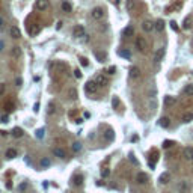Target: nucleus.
I'll use <instances>...</instances> for the list:
<instances>
[{
	"label": "nucleus",
	"instance_id": "c9c22d12",
	"mask_svg": "<svg viewBox=\"0 0 193 193\" xmlns=\"http://www.w3.org/2000/svg\"><path fill=\"white\" fill-rule=\"evenodd\" d=\"M112 106H113V109H118V106H119V98L118 97L112 98Z\"/></svg>",
	"mask_w": 193,
	"mask_h": 193
},
{
	"label": "nucleus",
	"instance_id": "a211bd4d",
	"mask_svg": "<svg viewBox=\"0 0 193 193\" xmlns=\"http://www.w3.org/2000/svg\"><path fill=\"white\" fill-rule=\"evenodd\" d=\"M11 36L15 38V39H18L20 36H21V32H20V29L17 27V26H12L11 27Z\"/></svg>",
	"mask_w": 193,
	"mask_h": 193
},
{
	"label": "nucleus",
	"instance_id": "f03ea898",
	"mask_svg": "<svg viewBox=\"0 0 193 193\" xmlns=\"http://www.w3.org/2000/svg\"><path fill=\"white\" fill-rule=\"evenodd\" d=\"M97 88H98V85H97L95 80H89L85 85V91L88 92V94H94V92H97Z\"/></svg>",
	"mask_w": 193,
	"mask_h": 193
},
{
	"label": "nucleus",
	"instance_id": "7c9ffc66",
	"mask_svg": "<svg viewBox=\"0 0 193 193\" xmlns=\"http://www.w3.org/2000/svg\"><path fill=\"white\" fill-rule=\"evenodd\" d=\"M72 181H74V184L76 185H82V183H83V177L78 174V175H76L74 177V179H72Z\"/></svg>",
	"mask_w": 193,
	"mask_h": 193
},
{
	"label": "nucleus",
	"instance_id": "bb28decb",
	"mask_svg": "<svg viewBox=\"0 0 193 193\" xmlns=\"http://www.w3.org/2000/svg\"><path fill=\"white\" fill-rule=\"evenodd\" d=\"M104 137L107 139V140H113L115 139V133H113V130H106V133H104Z\"/></svg>",
	"mask_w": 193,
	"mask_h": 193
},
{
	"label": "nucleus",
	"instance_id": "a18cd8bd",
	"mask_svg": "<svg viewBox=\"0 0 193 193\" xmlns=\"http://www.w3.org/2000/svg\"><path fill=\"white\" fill-rule=\"evenodd\" d=\"M109 174H110V170H109L107 168H104V169L101 170V175H103V177H107Z\"/></svg>",
	"mask_w": 193,
	"mask_h": 193
},
{
	"label": "nucleus",
	"instance_id": "a19ab883",
	"mask_svg": "<svg viewBox=\"0 0 193 193\" xmlns=\"http://www.w3.org/2000/svg\"><path fill=\"white\" fill-rule=\"evenodd\" d=\"M80 65H82V66H88V65H89V61H88L86 57H80Z\"/></svg>",
	"mask_w": 193,
	"mask_h": 193
},
{
	"label": "nucleus",
	"instance_id": "09e8293b",
	"mask_svg": "<svg viewBox=\"0 0 193 193\" xmlns=\"http://www.w3.org/2000/svg\"><path fill=\"white\" fill-rule=\"evenodd\" d=\"M130 160H131L133 163H134V164H139V163H137V160L134 158V155H133V154H130Z\"/></svg>",
	"mask_w": 193,
	"mask_h": 193
},
{
	"label": "nucleus",
	"instance_id": "dca6fc26",
	"mask_svg": "<svg viewBox=\"0 0 193 193\" xmlns=\"http://www.w3.org/2000/svg\"><path fill=\"white\" fill-rule=\"evenodd\" d=\"M53 154H55L56 157H59V158H65L66 157V152L62 148H53Z\"/></svg>",
	"mask_w": 193,
	"mask_h": 193
},
{
	"label": "nucleus",
	"instance_id": "4468645a",
	"mask_svg": "<svg viewBox=\"0 0 193 193\" xmlns=\"http://www.w3.org/2000/svg\"><path fill=\"white\" fill-rule=\"evenodd\" d=\"M136 179H137L139 184H145L146 181H148V175H146L145 172H139L137 177H136Z\"/></svg>",
	"mask_w": 193,
	"mask_h": 193
},
{
	"label": "nucleus",
	"instance_id": "de8ad7c7",
	"mask_svg": "<svg viewBox=\"0 0 193 193\" xmlns=\"http://www.w3.org/2000/svg\"><path fill=\"white\" fill-rule=\"evenodd\" d=\"M115 71H116V68H115V66H110V68L107 70V72H109V74H115Z\"/></svg>",
	"mask_w": 193,
	"mask_h": 193
},
{
	"label": "nucleus",
	"instance_id": "1a4fd4ad",
	"mask_svg": "<svg viewBox=\"0 0 193 193\" xmlns=\"http://www.w3.org/2000/svg\"><path fill=\"white\" fill-rule=\"evenodd\" d=\"M181 6H183V2H181V0H178V2L174 3L172 6H168V8H166V12H168V14H170L172 11H179V9H181Z\"/></svg>",
	"mask_w": 193,
	"mask_h": 193
},
{
	"label": "nucleus",
	"instance_id": "9d476101",
	"mask_svg": "<svg viewBox=\"0 0 193 193\" xmlns=\"http://www.w3.org/2000/svg\"><path fill=\"white\" fill-rule=\"evenodd\" d=\"M130 77L133 78V80L139 78V77H140V70H139L137 66H131V68H130Z\"/></svg>",
	"mask_w": 193,
	"mask_h": 193
},
{
	"label": "nucleus",
	"instance_id": "e433bc0d",
	"mask_svg": "<svg viewBox=\"0 0 193 193\" xmlns=\"http://www.w3.org/2000/svg\"><path fill=\"white\" fill-rule=\"evenodd\" d=\"M187 189H189V185H187V181H183L181 184H179V190H181V192H185Z\"/></svg>",
	"mask_w": 193,
	"mask_h": 193
},
{
	"label": "nucleus",
	"instance_id": "2f4dec72",
	"mask_svg": "<svg viewBox=\"0 0 193 193\" xmlns=\"http://www.w3.org/2000/svg\"><path fill=\"white\" fill-rule=\"evenodd\" d=\"M136 6V0H127V9L128 11H133Z\"/></svg>",
	"mask_w": 193,
	"mask_h": 193
},
{
	"label": "nucleus",
	"instance_id": "f8f14e48",
	"mask_svg": "<svg viewBox=\"0 0 193 193\" xmlns=\"http://www.w3.org/2000/svg\"><path fill=\"white\" fill-rule=\"evenodd\" d=\"M163 57H164V48H158L155 51V55H154V61L155 62H162Z\"/></svg>",
	"mask_w": 193,
	"mask_h": 193
},
{
	"label": "nucleus",
	"instance_id": "2eb2a0df",
	"mask_svg": "<svg viewBox=\"0 0 193 193\" xmlns=\"http://www.w3.org/2000/svg\"><path fill=\"white\" fill-rule=\"evenodd\" d=\"M122 35H124V38H131L133 35H134V29H133V26H127V27L124 29Z\"/></svg>",
	"mask_w": 193,
	"mask_h": 193
},
{
	"label": "nucleus",
	"instance_id": "393cba45",
	"mask_svg": "<svg viewBox=\"0 0 193 193\" xmlns=\"http://www.w3.org/2000/svg\"><path fill=\"white\" fill-rule=\"evenodd\" d=\"M118 55L121 56V57H124V59H131V53H130L128 50H122V48H121V50L118 51Z\"/></svg>",
	"mask_w": 193,
	"mask_h": 193
},
{
	"label": "nucleus",
	"instance_id": "4c0bfd02",
	"mask_svg": "<svg viewBox=\"0 0 193 193\" xmlns=\"http://www.w3.org/2000/svg\"><path fill=\"white\" fill-rule=\"evenodd\" d=\"M41 166H42V168H48V166H50V160H48V158H42V160H41Z\"/></svg>",
	"mask_w": 193,
	"mask_h": 193
},
{
	"label": "nucleus",
	"instance_id": "ddd939ff",
	"mask_svg": "<svg viewBox=\"0 0 193 193\" xmlns=\"http://www.w3.org/2000/svg\"><path fill=\"white\" fill-rule=\"evenodd\" d=\"M184 157L187 158L189 162H193V146H187L184 149Z\"/></svg>",
	"mask_w": 193,
	"mask_h": 193
},
{
	"label": "nucleus",
	"instance_id": "aec40b11",
	"mask_svg": "<svg viewBox=\"0 0 193 193\" xmlns=\"http://www.w3.org/2000/svg\"><path fill=\"white\" fill-rule=\"evenodd\" d=\"M192 21H193V18H192V15H189L187 18H184V23H183V29H185V30H189V29L192 27Z\"/></svg>",
	"mask_w": 193,
	"mask_h": 193
},
{
	"label": "nucleus",
	"instance_id": "a878e982",
	"mask_svg": "<svg viewBox=\"0 0 193 193\" xmlns=\"http://www.w3.org/2000/svg\"><path fill=\"white\" fill-rule=\"evenodd\" d=\"M3 109H5L6 113H11L12 110H14V104H12L11 101H6V103L3 104Z\"/></svg>",
	"mask_w": 193,
	"mask_h": 193
},
{
	"label": "nucleus",
	"instance_id": "473e14b6",
	"mask_svg": "<svg viewBox=\"0 0 193 193\" xmlns=\"http://www.w3.org/2000/svg\"><path fill=\"white\" fill-rule=\"evenodd\" d=\"M184 94H187V95H193V85H187L184 88Z\"/></svg>",
	"mask_w": 193,
	"mask_h": 193
},
{
	"label": "nucleus",
	"instance_id": "f3484780",
	"mask_svg": "<svg viewBox=\"0 0 193 193\" xmlns=\"http://www.w3.org/2000/svg\"><path fill=\"white\" fill-rule=\"evenodd\" d=\"M158 179H160V183H162V184H168V183L170 181V174H169V172H163Z\"/></svg>",
	"mask_w": 193,
	"mask_h": 193
},
{
	"label": "nucleus",
	"instance_id": "5701e85b",
	"mask_svg": "<svg viewBox=\"0 0 193 193\" xmlns=\"http://www.w3.org/2000/svg\"><path fill=\"white\" fill-rule=\"evenodd\" d=\"M192 121H193V113L192 112H185L183 115V122L187 124V122H192Z\"/></svg>",
	"mask_w": 193,
	"mask_h": 193
},
{
	"label": "nucleus",
	"instance_id": "6e6d98bb",
	"mask_svg": "<svg viewBox=\"0 0 193 193\" xmlns=\"http://www.w3.org/2000/svg\"><path fill=\"white\" fill-rule=\"evenodd\" d=\"M3 27V18H0V29Z\"/></svg>",
	"mask_w": 193,
	"mask_h": 193
},
{
	"label": "nucleus",
	"instance_id": "c756f323",
	"mask_svg": "<svg viewBox=\"0 0 193 193\" xmlns=\"http://www.w3.org/2000/svg\"><path fill=\"white\" fill-rule=\"evenodd\" d=\"M6 157H8V158H14V157H17V151H15L14 148H9L8 151H6Z\"/></svg>",
	"mask_w": 193,
	"mask_h": 193
},
{
	"label": "nucleus",
	"instance_id": "4d7b16f0",
	"mask_svg": "<svg viewBox=\"0 0 193 193\" xmlns=\"http://www.w3.org/2000/svg\"><path fill=\"white\" fill-rule=\"evenodd\" d=\"M192 47H193V41H192Z\"/></svg>",
	"mask_w": 193,
	"mask_h": 193
},
{
	"label": "nucleus",
	"instance_id": "8fccbe9b",
	"mask_svg": "<svg viewBox=\"0 0 193 193\" xmlns=\"http://www.w3.org/2000/svg\"><path fill=\"white\" fill-rule=\"evenodd\" d=\"M21 83H23L21 78H17V80H15V85H17V86H21Z\"/></svg>",
	"mask_w": 193,
	"mask_h": 193
},
{
	"label": "nucleus",
	"instance_id": "603ef678",
	"mask_svg": "<svg viewBox=\"0 0 193 193\" xmlns=\"http://www.w3.org/2000/svg\"><path fill=\"white\" fill-rule=\"evenodd\" d=\"M3 47H5V42L2 41V39H0V51H2V50H3Z\"/></svg>",
	"mask_w": 193,
	"mask_h": 193
},
{
	"label": "nucleus",
	"instance_id": "6ab92c4d",
	"mask_svg": "<svg viewBox=\"0 0 193 193\" xmlns=\"http://www.w3.org/2000/svg\"><path fill=\"white\" fill-rule=\"evenodd\" d=\"M94 55H95V57L98 59L100 62H106V57H107V56H106V53H104V51H98V50H95V51H94Z\"/></svg>",
	"mask_w": 193,
	"mask_h": 193
},
{
	"label": "nucleus",
	"instance_id": "0eeeda50",
	"mask_svg": "<svg viewBox=\"0 0 193 193\" xmlns=\"http://www.w3.org/2000/svg\"><path fill=\"white\" fill-rule=\"evenodd\" d=\"M142 29H143L145 32H152V30L155 29V23H152V21H149V20H146V21L142 23Z\"/></svg>",
	"mask_w": 193,
	"mask_h": 193
},
{
	"label": "nucleus",
	"instance_id": "f704fd0d",
	"mask_svg": "<svg viewBox=\"0 0 193 193\" xmlns=\"http://www.w3.org/2000/svg\"><path fill=\"white\" fill-rule=\"evenodd\" d=\"M80 149H82V143H80V142L72 143V151H74V152H78Z\"/></svg>",
	"mask_w": 193,
	"mask_h": 193
},
{
	"label": "nucleus",
	"instance_id": "423d86ee",
	"mask_svg": "<svg viewBox=\"0 0 193 193\" xmlns=\"http://www.w3.org/2000/svg\"><path fill=\"white\" fill-rule=\"evenodd\" d=\"M95 82H97L98 86H107V85H109V78L106 77L104 74H98V76L95 77Z\"/></svg>",
	"mask_w": 193,
	"mask_h": 193
},
{
	"label": "nucleus",
	"instance_id": "5fc2aeb1",
	"mask_svg": "<svg viewBox=\"0 0 193 193\" xmlns=\"http://www.w3.org/2000/svg\"><path fill=\"white\" fill-rule=\"evenodd\" d=\"M33 110H35V112H38V110H39V104H38V103L35 104V107H33Z\"/></svg>",
	"mask_w": 193,
	"mask_h": 193
},
{
	"label": "nucleus",
	"instance_id": "72a5a7b5",
	"mask_svg": "<svg viewBox=\"0 0 193 193\" xmlns=\"http://www.w3.org/2000/svg\"><path fill=\"white\" fill-rule=\"evenodd\" d=\"M55 112H56V106H55V103H50V104H48V109H47V113L53 115Z\"/></svg>",
	"mask_w": 193,
	"mask_h": 193
},
{
	"label": "nucleus",
	"instance_id": "b1692460",
	"mask_svg": "<svg viewBox=\"0 0 193 193\" xmlns=\"http://www.w3.org/2000/svg\"><path fill=\"white\" fill-rule=\"evenodd\" d=\"M160 125H162L163 128H168L169 125H170V119H169L168 116H163V118L160 119Z\"/></svg>",
	"mask_w": 193,
	"mask_h": 193
},
{
	"label": "nucleus",
	"instance_id": "864d4df0",
	"mask_svg": "<svg viewBox=\"0 0 193 193\" xmlns=\"http://www.w3.org/2000/svg\"><path fill=\"white\" fill-rule=\"evenodd\" d=\"M3 91H5V85H3V83H0V94H2Z\"/></svg>",
	"mask_w": 193,
	"mask_h": 193
},
{
	"label": "nucleus",
	"instance_id": "c85d7f7f",
	"mask_svg": "<svg viewBox=\"0 0 193 193\" xmlns=\"http://www.w3.org/2000/svg\"><path fill=\"white\" fill-rule=\"evenodd\" d=\"M62 11L63 12H71L72 11V6L68 2H62Z\"/></svg>",
	"mask_w": 193,
	"mask_h": 193
},
{
	"label": "nucleus",
	"instance_id": "39448f33",
	"mask_svg": "<svg viewBox=\"0 0 193 193\" xmlns=\"http://www.w3.org/2000/svg\"><path fill=\"white\" fill-rule=\"evenodd\" d=\"M48 0H36V3H35V8L38 11H45V9H48Z\"/></svg>",
	"mask_w": 193,
	"mask_h": 193
},
{
	"label": "nucleus",
	"instance_id": "20e7f679",
	"mask_svg": "<svg viewBox=\"0 0 193 193\" xmlns=\"http://www.w3.org/2000/svg\"><path fill=\"white\" fill-rule=\"evenodd\" d=\"M72 36H76V38H82V36H86L85 35V27L80 24H77L74 29H72Z\"/></svg>",
	"mask_w": 193,
	"mask_h": 193
},
{
	"label": "nucleus",
	"instance_id": "cd10ccee",
	"mask_svg": "<svg viewBox=\"0 0 193 193\" xmlns=\"http://www.w3.org/2000/svg\"><path fill=\"white\" fill-rule=\"evenodd\" d=\"M12 136H14V137H21L23 136V130L20 127H15L14 130H12Z\"/></svg>",
	"mask_w": 193,
	"mask_h": 193
},
{
	"label": "nucleus",
	"instance_id": "49530a36",
	"mask_svg": "<svg viewBox=\"0 0 193 193\" xmlns=\"http://www.w3.org/2000/svg\"><path fill=\"white\" fill-rule=\"evenodd\" d=\"M74 76H76L77 78H80V77H82V72H80V70H74Z\"/></svg>",
	"mask_w": 193,
	"mask_h": 193
},
{
	"label": "nucleus",
	"instance_id": "4be33fe9",
	"mask_svg": "<svg viewBox=\"0 0 193 193\" xmlns=\"http://www.w3.org/2000/svg\"><path fill=\"white\" fill-rule=\"evenodd\" d=\"M174 104H175V98L174 97H170V95L164 97V106L166 107H170V106H174Z\"/></svg>",
	"mask_w": 193,
	"mask_h": 193
},
{
	"label": "nucleus",
	"instance_id": "c03bdc74",
	"mask_svg": "<svg viewBox=\"0 0 193 193\" xmlns=\"http://www.w3.org/2000/svg\"><path fill=\"white\" fill-rule=\"evenodd\" d=\"M26 189H27V183L20 184V187H18V190H20V192H23V190H26Z\"/></svg>",
	"mask_w": 193,
	"mask_h": 193
},
{
	"label": "nucleus",
	"instance_id": "37998d69",
	"mask_svg": "<svg viewBox=\"0 0 193 193\" xmlns=\"http://www.w3.org/2000/svg\"><path fill=\"white\" fill-rule=\"evenodd\" d=\"M169 24H170L172 30H178V24H177V21H174V20H172V21H170Z\"/></svg>",
	"mask_w": 193,
	"mask_h": 193
},
{
	"label": "nucleus",
	"instance_id": "9b49d317",
	"mask_svg": "<svg viewBox=\"0 0 193 193\" xmlns=\"http://www.w3.org/2000/svg\"><path fill=\"white\" fill-rule=\"evenodd\" d=\"M21 47H12V50H11V56L14 57V59H20L21 57Z\"/></svg>",
	"mask_w": 193,
	"mask_h": 193
},
{
	"label": "nucleus",
	"instance_id": "79ce46f5",
	"mask_svg": "<svg viewBox=\"0 0 193 193\" xmlns=\"http://www.w3.org/2000/svg\"><path fill=\"white\" fill-rule=\"evenodd\" d=\"M44 133H45V130H44V128H39V130L36 131V136H38L39 139H42V137H44Z\"/></svg>",
	"mask_w": 193,
	"mask_h": 193
},
{
	"label": "nucleus",
	"instance_id": "58836bf2",
	"mask_svg": "<svg viewBox=\"0 0 193 193\" xmlns=\"http://www.w3.org/2000/svg\"><path fill=\"white\" fill-rule=\"evenodd\" d=\"M70 98H72V100L77 98V91L76 89H70Z\"/></svg>",
	"mask_w": 193,
	"mask_h": 193
},
{
	"label": "nucleus",
	"instance_id": "f257e3e1",
	"mask_svg": "<svg viewBox=\"0 0 193 193\" xmlns=\"http://www.w3.org/2000/svg\"><path fill=\"white\" fill-rule=\"evenodd\" d=\"M136 48L140 53H145L146 50H148V42H146V39L143 36H137L136 38Z\"/></svg>",
	"mask_w": 193,
	"mask_h": 193
},
{
	"label": "nucleus",
	"instance_id": "7ed1b4c3",
	"mask_svg": "<svg viewBox=\"0 0 193 193\" xmlns=\"http://www.w3.org/2000/svg\"><path fill=\"white\" fill-rule=\"evenodd\" d=\"M91 15H92L94 20H101L104 17V9L103 8H94L92 12H91Z\"/></svg>",
	"mask_w": 193,
	"mask_h": 193
},
{
	"label": "nucleus",
	"instance_id": "ea45409f",
	"mask_svg": "<svg viewBox=\"0 0 193 193\" xmlns=\"http://www.w3.org/2000/svg\"><path fill=\"white\" fill-rule=\"evenodd\" d=\"M172 145H175L172 140H164V142H163V148H170Z\"/></svg>",
	"mask_w": 193,
	"mask_h": 193
},
{
	"label": "nucleus",
	"instance_id": "3c124183",
	"mask_svg": "<svg viewBox=\"0 0 193 193\" xmlns=\"http://www.w3.org/2000/svg\"><path fill=\"white\" fill-rule=\"evenodd\" d=\"M2 122H8V115H5V116H2Z\"/></svg>",
	"mask_w": 193,
	"mask_h": 193
},
{
	"label": "nucleus",
	"instance_id": "6e6552de",
	"mask_svg": "<svg viewBox=\"0 0 193 193\" xmlns=\"http://www.w3.org/2000/svg\"><path fill=\"white\" fill-rule=\"evenodd\" d=\"M157 160H158V151L152 149V154H149V166H151V168H154V166H155Z\"/></svg>",
	"mask_w": 193,
	"mask_h": 193
},
{
	"label": "nucleus",
	"instance_id": "412c9836",
	"mask_svg": "<svg viewBox=\"0 0 193 193\" xmlns=\"http://www.w3.org/2000/svg\"><path fill=\"white\" fill-rule=\"evenodd\" d=\"M155 30L158 33H162L164 30V21H163V20H157V21H155Z\"/></svg>",
	"mask_w": 193,
	"mask_h": 193
}]
</instances>
